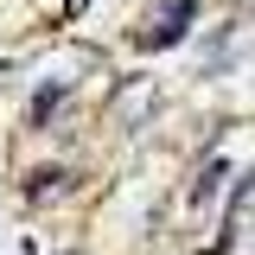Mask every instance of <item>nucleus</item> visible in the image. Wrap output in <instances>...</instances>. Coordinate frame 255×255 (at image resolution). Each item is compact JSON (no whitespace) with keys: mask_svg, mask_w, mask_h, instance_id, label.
I'll return each instance as SVG.
<instances>
[{"mask_svg":"<svg viewBox=\"0 0 255 255\" xmlns=\"http://www.w3.org/2000/svg\"><path fill=\"white\" fill-rule=\"evenodd\" d=\"M185 26H191V0H166V6H159L153 19H147L140 45H147V51H153V45H172V38H179Z\"/></svg>","mask_w":255,"mask_h":255,"instance_id":"1","label":"nucleus"}]
</instances>
